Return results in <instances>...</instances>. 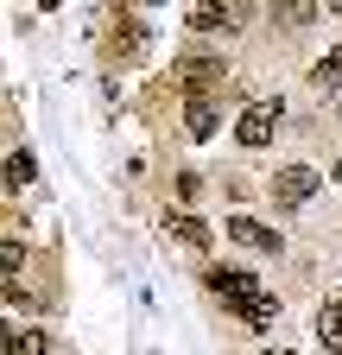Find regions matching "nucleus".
Masks as SVG:
<instances>
[{"label": "nucleus", "instance_id": "obj_11", "mask_svg": "<svg viewBox=\"0 0 342 355\" xmlns=\"http://www.w3.org/2000/svg\"><path fill=\"white\" fill-rule=\"evenodd\" d=\"M311 83H317V89H342V51H330V58L311 70Z\"/></svg>", "mask_w": 342, "mask_h": 355}, {"label": "nucleus", "instance_id": "obj_1", "mask_svg": "<svg viewBox=\"0 0 342 355\" xmlns=\"http://www.w3.org/2000/svg\"><path fill=\"white\" fill-rule=\"evenodd\" d=\"M209 292H216L241 324H253V330H267L279 318V304L267 298V286L253 279V273H235V266H209Z\"/></svg>", "mask_w": 342, "mask_h": 355}, {"label": "nucleus", "instance_id": "obj_8", "mask_svg": "<svg viewBox=\"0 0 342 355\" xmlns=\"http://www.w3.org/2000/svg\"><path fill=\"white\" fill-rule=\"evenodd\" d=\"M0 355H51V343H45V330H0Z\"/></svg>", "mask_w": 342, "mask_h": 355}, {"label": "nucleus", "instance_id": "obj_9", "mask_svg": "<svg viewBox=\"0 0 342 355\" xmlns=\"http://www.w3.org/2000/svg\"><path fill=\"white\" fill-rule=\"evenodd\" d=\"M184 127L197 133V140H209V133H216V102H209V96H190L184 102Z\"/></svg>", "mask_w": 342, "mask_h": 355}, {"label": "nucleus", "instance_id": "obj_2", "mask_svg": "<svg viewBox=\"0 0 342 355\" xmlns=\"http://www.w3.org/2000/svg\"><path fill=\"white\" fill-rule=\"evenodd\" d=\"M317 184H323V178H317L311 165H279V171H273V197H279L285 209H305V203L317 197Z\"/></svg>", "mask_w": 342, "mask_h": 355}, {"label": "nucleus", "instance_id": "obj_5", "mask_svg": "<svg viewBox=\"0 0 342 355\" xmlns=\"http://www.w3.org/2000/svg\"><path fill=\"white\" fill-rule=\"evenodd\" d=\"M228 241H241L253 254H279V235L267 229V222H253V216H228Z\"/></svg>", "mask_w": 342, "mask_h": 355}, {"label": "nucleus", "instance_id": "obj_12", "mask_svg": "<svg viewBox=\"0 0 342 355\" xmlns=\"http://www.w3.org/2000/svg\"><path fill=\"white\" fill-rule=\"evenodd\" d=\"M19 260H26V248H19L13 235H0V279H13V273H19Z\"/></svg>", "mask_w": 342, "mask_h": 355}, {"label": "nucleus", "instance_id": "obj_13", "mask_svg": "<svg viewBox=\"0 0 342 355\" xmlns=\"http://www.w3.org/2000/svg\"><path fill=\"white\" fill-rule=\"evenodd\" d=\"M0 304H19V311H32L38 298H32V292H26L19 279H0Z\"/></svg>", "mask_w": 342, "mask_h": 355}, {"label": "nucleus", "instance_id": "obj_4", "mask_svg": "<svg viewBox=\"0 0 342 355\" xmlns=\"http://www.w3.org/2000/svg\"><path fill=\"white\" fill-rule=\"evenodd\" d=\"M178 83L190 96H209V89H222V58H184L178 64Z\"/></svg>", "mask_w": 342, "mask_h": 355}, {"label": "nucleus", "instance_id": "obj_7", "mask_svg": "<svg viewBox=\"0 0 342 355\" xmlns=\"http://www.w3.org/2000/svg\"><path fill=\"white\" fill-rule=\"evenodd\" d=\"M165 235L184 241V248H209V229H203L197 216H184V209H165Z\"/></svg>", "mask_w": 342, "mask_h": 355}, {"label": "nucleus", "instance_id": "obj_14", "mask_svg": "<svg viewBox=\"0 0 342 355\" xmlns=\"http://www.w3.org/2000/svg\"><path fill=\"white\" fill-rule=\"evenodd\" d=\"M260 355H291V349H260Z\"/></svg>", "mask_w": 342, "mask_h": 355}, {"label": "nucleus", "instance_id": "obj_6", "mask_svg": "<svg viewBox=\"0 0 342 355\" xmlns=\"http://www.w3.org/2000/svg\"><path fill=\"white\" fill-rule=\"evenodd\" d=\"M317 336H323L330 355H342V292L323 298V311H317Z\"/></svg>", "mask_w": 342, "mask_h": 355}, {"label": "nucleus", "instance_id": "obj_10", "mask_svg": "<svg viewBox=\"0 0 342 355\" xmlns=\"http://www.w3.org/2000/svg\"><path fill=\"white\" fill-rule=\"evenodd\" d=\"M0 171H7V184L19 191V184H32V171H38V159H32V153H13V159L0 165Z\"/></svg>", "mask_w": 342, "mask_h": 355}, {"label": "nucleus", "instance_id": "obj_15", "mask_svg": "<svg viewBox=\"0 0 342 355\" xmlns=\"http://www.w3.org/2000/svg\"><path fill=\"white\" fill-rule=\"evenodd\" d=\"M336 178H342V159H336Z\"/></svg>", "mask_w": 342, "mask_h": 355}, {"label": "nucleus", "instance_id": "obj_3", "mask_svg": "<svg viewBox=\"0 0 342 355\" xmlns=\"http://www.w3.org/2000/svg\"><path fill=\"white\" fill-rule=\"evenodd\" d=\"M273 127H279V102H253V108H241V121H235V140H241V146H267Z\"/></svg>", "mask_w": 342, "mask_h": 355}]
</instances>
